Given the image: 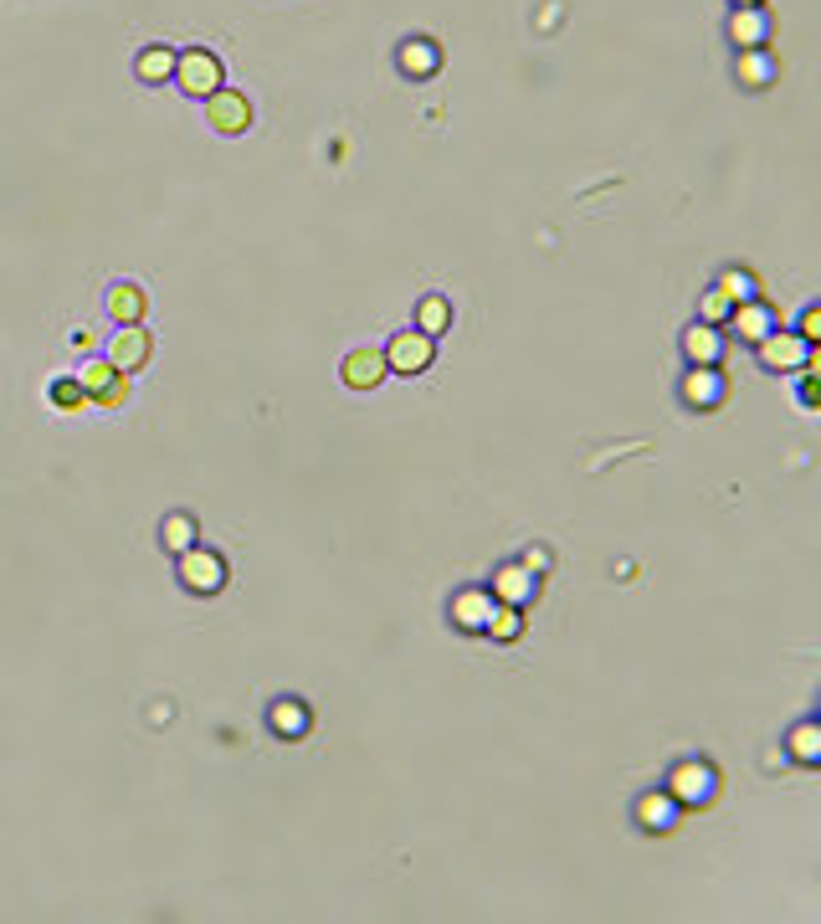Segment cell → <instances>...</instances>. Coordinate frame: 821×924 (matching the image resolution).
<instances>
[{
	"mask_svg": "<svg viewBox=\"0 0 821 924\" xmlns=\"http://www.w3.org/2000/svg\"><path fill=\"white\" fill-rule=\"evenodd\" d=\"M72 381H78L87 401L103 406V411H118V406L129 401V375H124V370H114L108 360H83V370H78Z\"/></svg>",
	"mask_w": 821,
	"mask_h": 924,
	"instance_id": "obj_1",
	"label": "cell"
},
{
	"mask_svg": "<svg viewBox=\"0 0 821 924\" xmlns=\"http://www.w3.org/2000/svg\"><path fill=\"white\" fill-rule=\"evenodd\" d=\"M180 586L190 590V596H216V590L226 586V560H221L216 550L190 545V550L180 554Z\"/></svg>",
	"mask_w": 821,
	"mask_h": 924,
	"instance_id": "obj_2",
	"label": "cell"
},
{
	"mask_svg": "<svg viewBox=\"0 0 821 924\" xmlns=\"http://www.w3.org/2000/svg\"><path fill=\"white\" fill-rule=\"evenodd\" d=\"M175 83H180L190 98H211L221 87V62L206 47L180 51V57H175Z\"/></svg>",
	"mask_w": 821,
	"mask_h": 924,
	"instance_id": "obj_3",
	"label": "cell"
},
{
	"mask_svg": "<svg viewBox=\"0 0 821 924\" xmlns=\"http://www.w3.org/2000/svg\"><path fill=\"white\" fill-rule=\"evenodd\" d=\"M432 354H436L432 335H421V329H401V335L390 339V350H386V370H390V375H421V370H432Z\"/></svg>",
	"mask_w": 821,
	"mask_h": 924,
	"instance_id": "obj_4",
	"label": "cell"
},
{
	"mask_svg": "<svg viewBox=\"0 0 821 924\" xmlns=\"http://www.w3.org/2000/svg\"><path fill=\"white\" fill-rule=\"evenodd\" d=\"M201 103H206V124H211L216 134H247V124H251L247 93H236V87H216V93L201 98Z\"/></svg>",
	"mask_w": 821,
	"mask_h": 924,
	"instance_id": "obj_5",
	"label": "cell"
},
{
	"mask_svg": "<svg viewBox=\"0 0 821 924\" xmlns=\"http://www.w3.org/2000/svg\"><path fill=\"white\" fill-rule=\"evenodd\" d=\"M754 350H760L765 370H811V344L801 335H786V329H771Z\"/></svg>",
	"mask_w": 821,
	"mask_h": 924,
	"instance_id": "obj_6",
	"label": "cell"
},
{
	"mask_svg": "<svg viewBox=\"0 0 821 924\" xmlns=\"http://www.w3.org/2000/svg\"><path fill=\"white\" fill-rule=\"evenodd\" d=\"M150 354H154L150 329H139V324H118L114 344H108V365L124 370V375H134V370L150 365Z\"/></svg>",
	"mask_w": 821,
	"mask_h": 924,
	"instance_id": "obj_7",
	"label": "cell"
},
{
	"mask_svg": "<svg viewBox=\"0 0 821 924\" xmlns=\"http://www.w3.org/2000/svg\"><path fill=\"white\" fill-rule=\"evenodd\" d=\"M339 375H344V386H350V390H375L390 370H386V354H380V350H354V354H344Z\"/></svg>",
	"mask_w": 821,
	"mask_h": 924,
	"instance_id": "obj_8",
	"label": "cell"
},
{
	"mask_svg": "<svg viewBox=\"0 0 821 924\" xmlns=\"http://www.w3.org/2000/svg\"><path fill=\"white\" fill-rule=\"evenodd\" d=\"M729 36H735L739 51L765 47V42H771V16H765V5H735V16H729Z\"/></svg>",
	"mask_w": 821,
	"mask_h": 924,
	"instance_id": "obj_9",
	"label": "cell"
},
{
	"mask_svg": "<svg viewBox=\"0 0 821 924\" xmlns=\"http://www.w3.org/2000/svg\"><path fill=\"white\" fill-rule=\"evenodd\" d=\"M683 401L699 406V411L719 406L724 401V375L714 365H693V370H688V381H683Z\"/></svg>",
	"mask_w": 821,
	"mask_h": 924,
	"instance_id": "obj_10",
	"label": "cell"
},
{
	"mask_svg": "<svg viewBox=\"0 0 821 924\" xmlns=\"http://www.w3.org/2000/svg\"><path fill=\"white\" fill-rule=\"evenodd\" d=\"M668 796H678V802H708V796H714V771L688 760V765H678V771H672Z\"/></svg>",
	"mask_w": 821,
	"mask_h": 924,
	"instance_id": "obj_11",
	"label": "cell"
},
{
	"mask_svg": "<svg viewBox=\"0 0 821 924\" xmlns=\"http://www.w3.org/2000/svg\"><path fill=\"white\" fill-rule=\"evenodd\" d=\"M144 308H150V299H144V288L139 283L108 288V319L114 324H144Z\"/></svg>",
	"mask_w": 821,
	"mask_h": 924,
	"instance_id": "obj_12",
	"label": "cell"
},
{
	"mask_svg": "<svg viewBox=\"0 0 821 924\" xmlns=\"http://www.w3.org/2000/svg\"><path fill=\"white\" fill-rule=\"evenodd\" d=\"M683 354L693 360V365H719V354H724L719 324H693V329L683 335Z\"/></svg>",
	"mask_w": 821,
	"mask_h": 924,
	"instance_id": "obj_13",
	"label": "cell"
},
{
	"mask_svg": "<svg viewBox=\"0 0 821 924\" xmlns=\"http://www.w3.org/2000/svg\"><path fill=\"white\" fill-rule=\"evenodd\" d=\"M729 324L739 329V339H750V344H760V339L775 329V319H771V308L760 299H750V303H735V314H729Z\"/></svg>",
	"mask_w": 821,
	"mask_h": 924,
	"instance_id": "obj_14",
	"label": "cell"
},
{
	"mask_svg": "<svg viewBox=\"0 0 821 924\" xmlns=\"http://www.w3.org/2000/svg\"><path fill=\"white\" fill-rule=\"evenodd\" d=\"M535 596V575L524 571V565H503L493 575V601H508V606H524Z\"/></svg>",
	"mask_w": 821,
	"mask_h": 924,
	"instance_id": "obj_15",
	"label": "cell"
},
{
	"mask_svg": "<svg viewBox=\"0 0 821 924\" xmlns=\"http://www.w3.org/2000/svg\"><path fill=\"white\" fill-rule=\"evenodd\" d=\"M396 62H401V72H411V78H432V72L442 68V51H436V42L417 36V42H406V47L396 51Z\"/></svg>",
	"mask_w": 821,
	"mask_h": 924,
	"instance_id": "obj_16",
	"label": "cell"
},
{
	"mask_svg": "<svg viewBox=\"0 0 821 924\" xmlns=\"http://www.w3.org/2000/svg\"><path fill=\"white\" fill-rule=\"evenodd\" d=\"M488 611H493V596H488V590H462L453 601V622L462 627V632H483Z\"/></svg>",
	"mask_w": 821,
	"mask_h": 924,
	"instance_id": "obj_17",
	"label": "cell"
},
{
	"mask_svg": "<svg viewBox=\"0 0 821 924\" xmlns=\"http://www.w3.org/2000/svg\"><path fill=\"white\" fill-rule=\"evenodd\" d=\"M735 72H739V83H744V87H771V78H775V57H771L765 47H750V51H739Z\"/></svg>",
	"mask_w": 821,
	"mask_h": 924,
	"instance_id": "obj_18",
	"label": "cell"
},
{
	"mask_svg": "<svg viewBox=\"0 0 821 924\" xmlns=\"http://www.w3.org/2000/svg\"><path fill=\"white\" fill-rule=\"evenodd\" d=\"M483 632L493 642H514L524 632V617H519V606H508V601H493V611H488V622H483Z\"/></svg>",
	"mask_w": 821,
	"mask_h": 924,
	"instance_id": "obj_19",
	"label": "cell"
},
{
	"mask_svg": "<svg viewBox=\"0 0 821 924\" xmlns=\"http://www.w3.org/2000/svg\"><path fill=\"white\" fill-rule=\"evenodd\" d=\"M134 72L144 78V83H165V78H175V51L169 47H144L139 51Z\"/></svg>",
	"mask_w": 821,
	"mask_h": 924,
	"instance_id": "obj_20",
	"label": "cell"
},
{
	"mask_svg": "<svg viewBox=\"0 0 821 924\" xmlns=\"http://www.w3.org/2000/svg\"><path fill=\"white\" fill-rule=\"evenodd\" d=\"M160 545H165L169 554H185L196 545V519H190V514H169V519L160 524Z\"/></svg>",
	"mask_w": 821,
	"mask_h": 924,
	"instance_id": "obj_21",
	"label": "cell"
},
{
	"mask_svg": "<svg viewBox=\"0 0 821 924\" xmlns=\"http://www.w3.org/2000/svg\"><path fill=\"white\" fill-rule=\"evenodd\" d=\"M272 729H278V735L283 739H298L303 729H308V709L298 704V699H283V704H272Z\"/></svg>",
	"mask_w": 821,
	"mask_h": 924,
	"instance_id": "obj_22",
	"label": "cell"
},
{
	"mask_svg": "<svg viewBox=\"0 0 821 924\" xmlns=\"http://www.w3.org/2000/svg\"><path fill=\"white\" fill-rule=\"evenodd\" d=\"M447 324H453V303H447V299H421V308H417V329H421V335L436 339Z\"/></svg>",
	"mask_w": 821,
	"mask_h": 924,
	"instance_id": "obj_23",
	"label": "cell"
},
{
	"mask_svg": "<svg viewBox=\"0 0 821 924\" xmlns=\"http://www.w3.org/2000/svg\"><path fill=\"white\" fill-rule=\"evenodd\" d=\"M637 817H642L647 832H668V827H672V796H642Z\"/></svg>",
	"mask_w": 821,
	"mask_h": 924,
	"instance_id": "obj_24",
	"label": "cell"
},
{
	"mask_svg": "<svg viewBox=\"0 0 821 924\" xmlns=\"http://www.w3.org/2000/svg\"><path fill=\"white\" fill-rule=\"evenodd\" d=\"M790 756L801 760V765H817V756H821V729H817V724H796V735H790Z\"/></svg>",
	"mask_w": 821,
	"mask_h": 924,
	"instance_id": "obj_25",
	"label": "cell"
},
{
	"mask_svg": "<svg viewBox=\"0 0 821 924\" xmlns=\"http://www.w3.org/2000/svg\"><path fill=\"white\" fill-rule=\"evenodd\" d=\"M719 293H729V303H750L754 299V278L744 268H729L719 278Z\"/></svg>",
	"mask_w": 821,
	"mask_h": 924,
	"instance_id": "obj_26",
	"label": "cell"
},
{
	"mask_svg": "<svg viewBox=\"0 0 821 924\" xmlns=\"http://www.w3.org/2000/svg\"><path fill=\"white\" fill-rule=\"evenodd\" d=\"M51 406H62V411H83V406H93V401L83 396L78 381H57V386H51Z\"/></svg>",
	"mask_w": 821,
	"mask_h": 924,
	"instance_id": "obj_27",
	"label": "cell"
},
{
	"mask_svg": "<svg viewBox=\"0 0 821 924\" xmlns=\"http://www.w3.org/2000/svg\"><path fill=\"white\" fill-rule=\"evenodd\" d=\"M735 314V303H729V293H719V288H708L704 293V324H724Z\"/></svg>",
	"mask_w": 821,
	"mask_h": 924,
	"instance_id": "obj_28",
	"label": "cell"
},
{
	"mask_svg": "<svg viewBox=\"0 0 821 924\" xmlns=\"http://www.w3.org/2000/svg\"><path fill=\"white\" fill-rule=\"evenodd\" d=\"M796 335L811 344V339H821V308H806L801 314V324H796Z\"/></svg>",
	"mask_w": 821,
	"mask_h": 924,
	"instance_id": "obj_29",
	"label": "cell"
},
{
	"mask_svg": "<svg viewBox=\"0 0 821 924\" xmlns=\"http://www.w3.org/2000/svg\"><path fill=\"white\" fill-rule=\"evenodd\" d=\"M544 565H550V554H544V550H529V554H524V571H544Z\"/></svg>",
	"mask_w": 821,
	"mask_h": 924,
	"instance_id": "obj_30",
	"label": "cell"
},
{
	"mask_svg": "<svg viewBox=\"0 0 821 924\" xmlns=\"http://www.w3.org/2000/svg\"><path fill=\"white\" fill-rule=\"evenodd\" d=\"M801 401H806V406H817V401H821V390H817V381H806V386H801Z\"/></svg>",
	"mask_w": 821,
	"mask_h": 924,
	"instance_id": "obj_31",
	"label": "cell"
},
{
	"mask_svg": "<svg viewBox=\"0 0 821 924\" xmlns=\"http://www.w3.org/2000/svg\"><path fill=\"white\" fill-rule=\"evenodd\" d=\"M735 5H760V0H735Z\"/></svg>",
	"mask_w": 821,
	"mask_h": 924,
	"instance_id": "obj_32",
	"label": "cell"
}]
</instances>
